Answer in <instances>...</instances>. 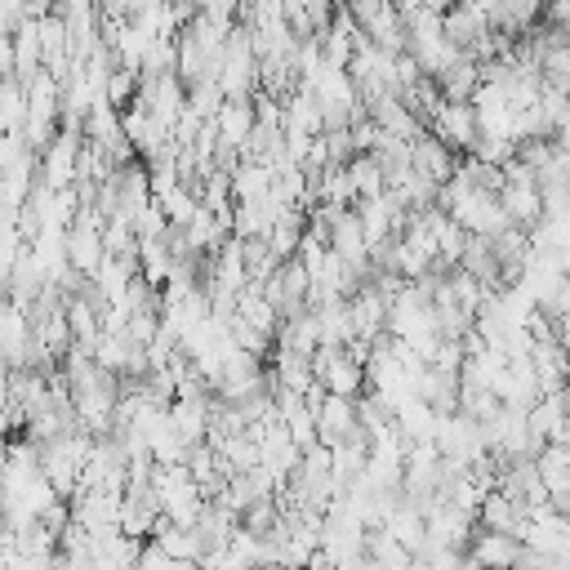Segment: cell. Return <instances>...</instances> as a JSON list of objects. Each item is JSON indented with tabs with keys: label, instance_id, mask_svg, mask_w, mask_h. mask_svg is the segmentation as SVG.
<instances>
[{
	"label": "cell",
	"instance_id": "1",
	"mask_svg": "<svg viewBox=\"0 0 570 570\" xmlns=\"http://www.w3.org/2000/svg\"><path fill=\"white\" fill-rule=\"evenodd\" d=\"M151 499L160 508L165 521L174 525H196L200 508H205V490L196 485V476L187 472V463H165L151 472Z\"/></svg>",
	"mask_w": 570,
	"mask_h": 570
},
{
	"label": "cell",
	"instance_id": "2",
	"mask_svg": "<svg viewBox=\"0 0 570 570\" xmlns=\"http://www.w3.org/2000/svg\"><path fill=\"white\" fill-rule=\"evenodd\" d=\"M258 294L272 303V312H276L281 321H289V316H298V312H307V307H312V285H307V272H303V263H298V258L276 263V267H272V276L258 285Z\"/></svg>",
	"mask_w": 570,
	"mask_h": 570
},
{
	"label": "cell",
	"instance_id": "3",
	"mask_svg": "<svg viewBox=\"0 0 570 570\" xmlns=\"http://www.w3.org/2000/svg\"><path fill=\"white\" fill-rule=\"evenodd\" d=\"M428 134H432L436 142H445L454 156H468V151L481 142L472 102H436L432 116H428Z\"/></svg>",
	"mask_w": 570,
	"mask_h": 570
},
{
	"label": "cell",
	"instance_id": "4",
	"mask_svg": "<svg viewBox=\"0 0 570 570\" xmlns=\"http://www.w3.org/2000/svg\"><path fill=\"white\" fill-rule=\"evenodd\" d=\"M80 147H85V138H80V129H58L53 134V142L36 156V169H40V183L45 187H53V191H62V187H76V169H80Z\"/></svg>",
	"mask_w": 570,
	"mask_h": 570
},
{
	"label": "cell",
	"instance_id": "5",
	"mask_svg": "<svg viewBox=\"0 0 570 570\" xmlns=\"http://www.w3.org/2000/svg\"><path fill=\"white\" fill-rule=\"evenodd\" d=\"M0 365L27 370L36 365V338H31V316L18 303H0Z\"/></svg>",
	"mask_w": 570,
	"mask_h": 570
},
{
	"label": "cell",
	"instance_id": "6",
	"mask_svg": "<svg viewBox=\"0 0 570 570\" xmlns=\"http://www.w3.org/2000/svg\"><path fill=\"white\" fill-rule=\"evenodd\" d=\"M463 557H468L476 570H512L517 557H521V539H517V534H499V530L472 525Z\"/></svg>",
	"mask_w": 570,
	"mask_h": 570
},
{
	"label": "cell",
	"instance_id": "7",
	"mask_svg": "<svg viewBox=\"0 0 570 570\" xmlns=\"http://www.w3.org/2000/svg\"><path fill=\"white\" fill-rule=\"evenodd\" d=\"M485 31H490V18H485L481 9H472V4H459V0H454V4L441 13V36H445L459 53H472Z\"/></svg>",
	"mask_w": 570,
	"mask_h": 570
},
{
	"label": "cell",
	"instance_id": "8",
	"mask_svg": "<svg viewBox=\"0 0 570 570\" xmlns=\"http://www.w3.org/2000/svg\"><path fill=\"white\" fill-rule=\"evenodd\" d=\"M454 165H459V156H454L445 142H436L428 129H423L419 138H410V169H414V174H423L428 183H436V187H441V183L454 174Z\"/></svg>",
	"mask_w": 570,
	"mask_h": 570
},
{
	"label": "cell",
	"instance_id": "9",
	"mask_svg": "<svg viewBox=\"0 0 570 570\" xmlns=\"http://www.w3.org/2000/svg\"><path fill=\"white\" fill-rule=\"evenodd\" d=\"M325 245H330L347 267H370V240H365V232H361V223H356L352 209H343V214L325 227Z\"/></svg>",
	"mask_w": 570,
	"mask_h": 570
},
{
	"label": "cell",
	"instance_id": "10",
	"mask_svg": "<svg viewBox=\"0 0 570 570\" xmlns=\"http://www.w3.org/2000/svg\"><path fill=\"white\" fill-rule=\"evenodd\" d=\"M499 205H503L508 223H512V227H525V232L543 218V196H539L534 183H503V187H499Z\"/></svg>",
	"mask_w": 570,
	"mask_h": 570
},
{
	"label": "cell",
	"instance_id": "11",
	"mask_svg": "<svg viewBox=\"0 0 570 570\" xmlns=\"http://www.w3.org/2000/svg\"><path fill=\"white\" fill-rule=\"evenodd\" d=\"M476 85H481V62L468 58V53H459V58L436 76V94H441V102H472Z\"/></svg>",
	"mask_w": 570,
	"mask_h": 570
},
{
	"label": "cell",
	"instance_id": "12",
	"mask_svg": "<svg viewBox=\"0 0 570 570\" xmlns=\"http://www.w3.org/2000/svg\"><path fill=\"white\" fill-rule=\"evenodd\" d=\"M272 178H276L272 165H263V160H236L232 174H227V183H232V205H240V200H267Z\"/></svg>",
	"mask_w": 570,
	"mask_h": 570
},
{
	"label": "cell",
	"instance_id": "13",
	"mask_svg": "<svg viewBox=\"0 0 570 570\" xmlns=\"http://www.w3.org/2000/svg\"><path fill=\"white\" fill-rule=\"evenodd\" d=\"M379 530H387L401 548H410V552H419L423 543H428V525H423V512L410 503V499H396V508L383 517V525Z\"/></svg>",
	"mask_w": 570,
	"mask_h": 570
},
{
	"label": "cell",
	"instance_id": "14",
	"mask_svg": "<svg viewBox=\"0 0 570 570\" xmlns=\"http://www.w3.org/2000/svg\"><path fill=\"white\" fill-rule=\"evenodd\" d=\"M521 521H525V512H521L503 490H490V494L481 499V508H476V525H481V530L517 534V530H521Z\"/></svg>",
	"mask_w": 570,
	"mask_h": 570
},
{
	"label": "cell",
	"instance_id": "15",
	"mask_svg": "<svg viewBox=\"0 0 570 570\" xmlns=\"http://www.w3.org/2000/svg\"><path fill=\"white\" fill-rule=\"evenodd\" d=\"M303 232H307V214H303V209H285V214H276V223H272V232H267V249H272V258H276V263L294 258Z\"/></svg>",
	"mask_w": 570,
	"mask_h": 570
},
{
	"label": "cell",
	"instance_id": "16",
	"mask_svg": "<svg viewBox=\"0 0 570 570\" xmlns=\"http://www.w3.org/2000/svg\"><path fill=\"white\" fill-rule=\"evenodd\" d=\"M347 183H352V196L356 200H370V196L387 191V178H383V165H379L374 151H356L347 160Z\"/></svg>",
	"mask_w": 570,
	"mask_h": 570
},
{
	"label": "cell",
	"instance_id": "17",
	"mask_svg": "<svg viewBox=\"0 0 570 570\" xmlns=\"http://www.w3.org/2000/svg\"><path fill=\"white\" fill-rule=\"evenodd\" d=\"M534 472H539V481L548 485V494H552V490H566V485H570V450H566V441H548V445H539V454H534Z\"/></svg>",
	"mask_w": 570,
	"mask_h": 570
},
{
	"label": "cell",
	"instance_id": "18",
	"mask_svg": "<svg viewBox=\"0 0 570 570\" xmlns=\"http://www.w3.org/2000/svg\"><path fill=\"white\" fill-rule=\"evenodd\" d=\"M27 120V85L18 76H0V134H22Z\"/></svg>",
	"mask_w": 570,
	"mask_h": 570
},
{
	"label": "cell",
	"instance_id": "19",
	"mask_svg": "<svg viewBox=\"0 0 570 570\" xmlns=\"http://www.w3.org/2000/svg\"><path fill=\"white\" fill-rule=\"evenodd\" d=\"M539 76L548 89H561L570 94V40L566 45H548L543 58H539Z\"/></svg>",
	"mask_w": 570,
	"mask_h": 570
},
{
	"label": "cell",
	"instance_id": "20",
	"mask_svg": "<svg viewBox=\"0 0 570 570\" xmlns=\"http://www.w3.org/2000/svg\"><path fill=\"white\" fill-rule=\"evenodd\" d=\"M27 156H36V151H27L22 134H0V174H4V169H13V165H18V160H27Z\"/></svg>",
	"mask_w": 570,
	"mask_h": 570
},
{
	"label": "cell",
	"instance_id": "21",
	"mask_svg": "<svg viewBox=\"0 0 570 570\" xmlns=\"http://www.w3.org/2000/svg\"><path fill=\"white\" fill-rule=\"evenodd\" d=\"M134 570H178V561H174L169 552H160L156 543H147V548H138V561H134Z\"/></svg>",
	"mask_w": 570,
	"mask_h": 570
},
{
	"label": "cell",
	"instance_id": "22",
	"mask_svg": "<svg viewBox=\"0 0 570 570\" xmlns=\"http://www.w3.org/2000/svg\"><path fill=\"white\" fill-rule=\"evenodd\" d=\"M459 4H472V9H481V13H485V18H490V9H494V4H499V0H459Z\"/></svg>",
	"mask_w": 570,
	"mask_h": 570
},
{
	"label": "cell",
	"instance_id": "23",
	"mask_svg": "<svg viewBox=\"0 0 570 570\" xmlns=\"http://www.w3.org/2000/svg\"><path fill=\"white\" fill-rule=\"evenodd\" d=\"M557 147H561V151H570V125H561V129H557Z\"/></svg>",
	"mask_w": 570,
	"mask_h": 570
},
{
	"label": "cell",
	"instance_id": "24",
	"mask_svg": "<svg viewBox=\"0 0 570 570\" xmlns=\"http://www.w3.org/2000/svg\"><path fill=\"white\" fill-rule=\"evenodd\" d=\"M561 441H566V450H570V423H566V436H561Z\"/></svg>",
	"mask_w": 570,
	"mask_h": 570
},
{
	"label": "cell",
	"instance_id": "25",
	"mask_svg": "<svg viewBox=\"0 0 570 570\" xmlns=\"http://www.w3.org/2000/svg\"><path fill=\"white\" fill-rule=\"evenodd\" d=\"M463 570H476V566H472V561H468V566H463Z\"/></svg>",
	"mask_w": 570,
	"mask_h": 570
}]
</instances>
